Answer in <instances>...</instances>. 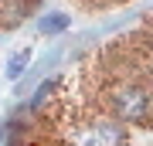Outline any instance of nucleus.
<instances>
[{"label": "nucleus", "instance_id": "nucleus-1", "mask_svg": "<svg viewBox=\"0 0 153 146\" xmlns=\"http://www.w3.org/2000/svg\"><path fill=\"white\" fill-rule=\"evenodd\" d=\"M21 146H153V17L88 54Z\"/></svg>", "mask_w": 153, "mask_h": 146}, {"label": "nucleus", "instance_id": "nucleus-2", "mask_svg": "<svg viewBox=\"0 0 153 146\" xmlns=\"http://www.w3.org/2000/svg\"><path fill=\"white\" fill-rule=\"evenodd\" d=\"M31 4L34 0H0V27H14L17 21H24Z\"/></svg>", "mask_w": 153, "mask_h": 146}, {"label": "nucleus", "instance_id": "nucleus-3", "mask_svg": "<svg viewBox=\"0 0 153 146\" xmlns=\"http://www.w3.org/2000/svg\"><path fill=\"white\" fill-rule=\"evenodd\" d=\"M27 58H31V51H21V54H17V58L10 61V68H7V75H10V78H17V75L24 71V61H27Z\"/></svg>", "mask_w": 153, "mask_h": 146}, {"label": "nucleus", "instance_id": "nucleus-4", "mask_svg": "<svg viewBox=\"0 0 153 146\" xmlns=\"http://www.w3.org/2000/svg\"><path fill=\"white\" fill-rule=\"evenodd\" d=\"M78 4L92 7V10H102V7H109V4H123V0H78Z\"/></svg>", "mask_w": 153, "mask_h": 146}, {"label": "nucleus", "instance_id": "nucleus-5", "mask_svg": "<svg viewBox=\"0 0 153 146\" xmlns=\"http://www.w3.org/2000/svg\"><path fill=\"white\" fill-rule=\"evenodd\" d=\"M65 24H68V17H48L41 27H44V31H51V27H65Z\"/></svg>", "mask_w": 153, "mask_h": 146}]
</instances>
